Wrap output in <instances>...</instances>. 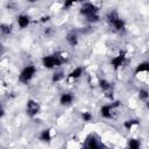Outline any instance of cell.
I'll use <instances>...</instances> for the list:
<instances>
[{"label": "cell", "mask_w": 149, "mask_h": 149, "mask_svg": "<svg viewBox=\"0 0 149 149\" xmlns=\"http://www.w3.org/2000/svg\"><path fill=\"white\" fill-rule=\"evenodd\" d=\"M148 91L146 90V88H142V90H140L139 91V98L141 99V100H143V101H147L148 100Z\"/></svg>", "instance_id": "44dd1931"}, {"label": "cell", "mask_w": 149, "mask_h": 149, "mask_svg": "<svg viewBox=\"0 0 149 149\" xmlns=\"http://www.w3.org/2000/svg\"><path fill=\"white\" fill-rule=\"evenodd\" d=\"M52 139V135H51V129H43L40 134V140L42 142H50Z\"/></svg>", "instance_id": "4fadbf2b"}, {"label": "cell", "mask_w": 149, "mask_h": 149, "mask_svg": "<svg viewBox=\"0 0 149 149\" xmlns=\"http://www.w3.org/2000/svg\"><path fill=\"white\" fill-rule=\"evenodd\" d=\"M40 111H41V107H40V104L36 100L29 99L27 101V104H26V113H27L28 116L34 118L40 113Z\"/></svg>", "instance_id": "3957f363"}, {"label": "cell", "mask_w": 149, "mask_h": 149, "mask_svg": "<svg viewBox=\"0 0 149 149\" xmlns=\"http://www.w3.org/2000/svg\"><path fill=\"white\" fill-rule=\"evenodd\" d=\"M49 20H50V16H49V15H47V16H42V17H41V22H43V23H44V22H48Z\"/></svg>", "instance_id": "d4e9b609"}, {"label": "cell", "mask_w": 149, "mask_h": 149, "mask_svg": "<svg viewBox=\"0 0 149 149\" xmlns=\"http://www.w3.org/2000/svg\"><path fill=\"white\" fill-rule=\"evenodd\" d=\"M112 26L114 27V29H115V30L121 31V30H123V29H125V26H126V24H125V21L119 16V17H118L113 23H112Z\"/></svg>", "instance_id": "9a60e30c"}, {"label": "cell", "mask_w": 149, "mask_h": 149, "mask_svg": "<svg viewBox=\"0 0 149 149\" xmlns=\"http://www.w3.org/2000/svg\"><path fill=\"white\" fill-rule=\"evenodd\" d=\"M120 106V101H113L109 105H104L100 108V115L105 119H111L113 116V109Z\"/></svg>", "instance_id": "277c9868"}, {"label": "cell", "mask_w": 149, "mask_h": 149, "mask_svg": "<svg viewBox=\"0 0 149 149\" xmlns=\"http://www.w3.org/2000/svg\"><path fill=\"white\" fill-rule=\"evenodd\" d=\"M0 31L3 35H9L13 31V27L10 24H7V23H1L0 24Z\"/></svg>", "instance_id": "e0dca14e"}, {"label": "cell", "mask_w": 149, "mask_h": 149, "mask_svg": "<svg viewBox=\"0 0 149 149\" xmlns=\"http://www.w3.org/2000/svg\"><path fill=\"white\" fill-rule=\"evenodd\" d=\"M73 99H74V97H73L72 93L65 92V93H63V94L59 97V104H61L62 106H70V105L73 102Z\"/></svg>", "instance_id": "9c48e42d"}, {"label": "cell", "mask_w": 149, "mask_h": 149, "mask_svg": "<svg viewBox=\"0 0 149 149\" xmlns=\"http://www.w3.org/2000/svg\"><path fill=\"white\" fill-rule=\"evenodd\" d=\"M5 115V112H3V109H2V107H1V104H0V119L2 118Z\"/></svg>", "instance_id": "484cf974"}, {"label": "cell", "mask_w": 149, "mask_h": 149, "mask_svg": "<svg viewBox=\"0 0 149 149\" xmlns=\"http://www.w3.org/2000/svg\"><path fill=\"white\" fill-rule=\"evenodd\" d=\"M63 78H64V72H63V71H57V72H55V73L52 74L51 80H52L54 83H57V81H61Z\"/></svg>", "instance_id": "ffe728a7"}, {"label": "cell", "mask_w": 149, "mask_h": 149, "mask_svg": "<svg viewBox=\"0 0 149 149\" xmlns=\"http://www.w3.org/2000/svg\"><path fill=\"white\" fill-rule=\"evenodd\" d=\"M83 72H84V69H83L81 66H77V68H74V69L69 73V78H70V79H78V78L81 77Z\"/></svg>", "instance_id": "7c38bea8"}, {"label": "cell", "mask_w": 149, "mask_h": 149, "mask_svg": "<svg viewBox=\"0 0 149 149\" xmlns=\"http://www.w3.org/2000/svg\"><path fill=\"white\" fill-rule=\"evenodd\" d=\"M81 119H83L85 122H91L92 119H93V115H92V113H90V112H83V113H81Z\"/></svg>", "instance_id": "7402d4cb"}, {"label": "cell", "mask_w": 149, "mask_h": 149, "mask_svg": "<svg viewBox=\"0 0 149 149\" xmlns=\"http://www.w3.org/2000/svg\"><path fill=\"white\" fill-rule=\"evenodd\" d=\"M98 140H99V139L97 137L95 134H90V135L86 137V141H85L84 147H86V148H88V149H95V148H99L101 144L99 143Z\"/></svg>", "instance_id": "ba28073f"}, {"label": "cell", "mask_w": 149, "mask_h": 149, "mask_svg": "<svg viewBox=\"0 0 149 149\" xmlns=\"http://www.w3.org/2000/svg\"><path fill=\"white\" fill-rule=\"evenodd\" d=\"M98 7L91 2H85L81 8H80V14L81 15H85V16H90V15H93V14H98Z\"/></svg>", "instance_id": "5b68a950"}, {"label": "cell", "mask_w": 149, "mask_h": 149, "mask_svg": "<svg viewBox=\"0 0 149 149\" xmlns=\"http://www.w3.org/2000/svg\"><path fill=\"white\" fill-rule=\"evenodd\" d=\"M139 125V120L137 119H129L127 121L123 122V127L127 129V130H130L134 126H137Z\"/></svg>", "instance_id": "2e32d148"}, {"label": "cell", "mask_w": 149, "mask_h": 149, "mask_svg": "<svg viewBox=\"0 0 149 149\" xmlns=\"http://www.w3.org/2000/svg\"><path fill=\"white\" fill-rule=\"evenodd\" d=\"M149 70V63L148 62H142V63H139L136 69H135V74H139L141 72H147Z\"/></svg>", "instance_id": "5bb4252c"}, {"label": "cell", "mask_w": 149, "mask_h": 149, "mask_svg": "<svg viewBox=\"0 0 149 149\" xmlns=\"http://www.w3.org/2000/svg\"><path fill=\"white\" fill-rule=\"evenodd\" d=\"M140 146H141V142L137 139H130L128 141V147L130 149H137V148H140Z\"/></svg>", "instance_id": "d6986e66"}, {"label": "cell", "mask_w": 149, "mask_h": 149, "mask_svg": "<svg viewBox=\"0 0 149 149\" xmlns=\"http://www.w3.org/2000/svg\"><path fill=\"white\" fill-rule=\"evenodd\" d=\"M118 17H119V15H118V13H116L115 10H111V12L107 14V16H106L107 21H108L111 24H112V23H113V22H114V21H115Z\"/></svg>", "instance_id": "ac0fdd59"}, {"label": "cell", "mask_w": 149, "mask_h": 149, "mask_svg": "<svg viewBox=\"0 0 149 149\" xmlns=\"http://www.w3.org/2000/svg\"><path fill=\"white\" fill-rule=\"evenodd\" d=\"M66 42L71 45V47H76L77 44H78V35H77V33L74 31V30H71V31H69L68 34H66Z\"/></svg>", "instance_id": "8fae6325"}, {"label": "cell", "mask_w": 149, "mask_h": 149, "mask_svg": "<svg viewBox=\"0 0 149 149\" xmlns=\"http://www.w3.org/2000/svg\"><path fill=\"white\" fill-rule=\"evenodd\" d=\"M99 86L105 92L106 97L112 99V97H113V85H112V83H109L106 79H100L99 80Z\"/></svg>", "instance_id": "52a82bcc"}, {"label": "cell", "mask_w": 149, "mask_h": 149, "mask_svg": "<svg viewBox=\"0 0 149 149\" xmlns=\"http://www.w3.org/2000/svg\"><path fill=\"white\" fill-rule=\"evenodd\" d=\"M99 15L98 14H93V15H90V16H86V20L88 21V22H93V23H95V22H98L99 21Z\"/></svg>", "instance_id": "603a6c76"}, {"label": "cell", "mask_w": 149, "mask_h": 149, "mask_svg": "<svg viewBox=\"0 0 149 149\" xmlns=\"http://www.w3.org/2000/svg\"><path fill=\"white\" fill-rule=\"evenodd\" d=\"M65 62V56L62 52H55L52 55H47L42 58V64L45 69L59 68Z\"/></svg>", "instance_id": "6da1fadb"}, {"label": "cell", "mask_w": 149, "mask_h": 149, "mask_svg": "<svg viewBox=\"0 0 149 149\" xmlns=\"http://www.w3.org/2000/svg\"><path fill=\"white\" fill-rule=\"evenodd\" d=\"M125 62H126V51H120L119 52V55L118 56H115L112 61H111V65L115 69V70H118V69H120L123 64H125Z\"/></svg>", "instance_id": "8992f818"}, {"label": "cell", "mask_w": 149, "mask_h": 149, "mask_svg": "<svg viewBox=\"0 0 149 149\" xmlns=\"http://www.w3.org/2000/svg\"><path fill=\"white\" fill-rule=\"evenodd\" d=\"M79 1H84V0H65V1H64V8L68 9V8H70L74 2H79Z\"/></svg>", "instance_id": "cb8c5ba5"}, {"label": "cell", "mask_w": 149, "mask_h": 149, "mask_svg": "<svg viewBox=\"0 0 149 149\" xmlns=\"http://www.w3.org/2000/svg\"><path fill=\"white\" fill-rule=\"evenodd\" d=\"M27 1H28V2H30V3H34V2H36L37 0H27Z\"/></svg>", "instance_id": "4316f807"}, {"label": "cell", "mask_w": 149, "mask_h": 149, "mask_svg": "<svg viewBox=\"0 0 149 149\" xmlns=\"http://www.w3.org/2000/svg\"><path fill=\"white\" fill-rule=\"evenodd\" d=\"M16 22H17L19 27L23 29V28H26V27L29 26V23H30V17H29L28 15H26V14H20V15L16 17Z\"/></svg>", "instance_id": "30bf717a"}, {"label": "cell", "mask_w": 149, "mask_h": 149, "mask_svg": "<svg viewBox=\"0 0 149 149\" xmlns=\"http://www.w3.org/2000/svg\"><path fill=\"white\" fill-rule=\"evenodd\" d=\"M36 74V66L35 65H27L22 69V71L20 72V76H19V81L22 83V84H27L29 83L34 76Z\"/></svg>", "instance_id": "7a4b0ae2"}]
</instances>
